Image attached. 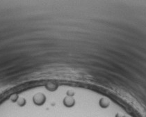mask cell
<instances>
[{
	"label": "cell",
	"mask_w": 146,
	"mask_h": 117,
	"mask_svg": "<svg viewBox=\"0 0 146 117\" xmlns=\"http://www.w3.org/2000/svg\"><path fill=\"white\" fill-rule=\"evenodd\" d=\"M99 105L102 109H107L110 105V101L106 98H102L99 100Z\"/></svg>",
	"instance_id": "cell-4"
},
{
	"label": "cell",
	"mask_w": 146,
	"mask_h": 117,
	"mask_svg": "<svg viewBox=\"0 0 146 117\" xmlns=\"http://www.w3.org/2000/svg\"><path fill=\"white\" fill-rule=\"evenodd\" d=\"M58 87V84L55 81H48L45 84L46 89L50 91H52V92L56 91Z\"/></svg>",
	"instance_id": "cell-3"
},
{
	"label": "cell",
	"mask_w": 146,
	"mask_h": 117,
	"mask_svg": "<svg viewBox=\"0 0 146 117\" xmlns=\"http://www.w3.org/2000/svg\"><path fill=\"white\" fill-rule=\"evenodd\" d=\"M66 94H67V96H68V97H73L74 95V92L72 90H68Z\"/></svg>",
	"instance_id": "cell-7"
},
{
	"label": "cell",
	"mask_w": 146,
	"mask_h": 117,
	"mask_svg": "<svg viewBox=\"0 0 146 117\" xmlns=\"http://www.w3.org/2000/svg\"><path fill=\"white\" fill-rule=\"evenodd\" d=\"M123 117H129V116H123Z\"/></svg>",
	"instance_id": "cell-9"
},
{
	"label": "cell",
	"mask_w": 146,
	"mask_h": 117,
	"mask_svg": "<svg viewBox=\"0 0 146 117\" xmlns=\"http://www.w3.org/2000/svg\"><path fill=\"white\" fill-rule=\"evenodd\" d=\"M46 96L42 93H38L35 94L33 97V102L36 105L41 106L43 105L45 103Z\"/></svg>",
	"instance_id": "cell-1"
},
{
	"label": "cell",
	"mask_w": 146,
	"mask_h": 117,
	"mask_svg": "<svg viewBox=\"0 0 146 117\" xmlns=\"http://www.w3.org/2000/svg\"><path fill=\"white\" fill-rule=\"evenodd\" d=\"M63 103L64 106H66V107H68V108H70V107H72L73 106L75 105V100L73 97H68V96H66V97L64 98L63 100Z\"/></svg>",
	"instance_id": "cell-2"
},
{
	"label": "cell",
	"mask_w": 146,
	"mask_h": 117,
	"mask_svg": "<svg viewBox=\"0 0 146 117\" xmlns=\"http://www.w3.org/2000/svg\"><path fill=\"white\" fill-rule=\"evenodd\" d=\"M27 103V100L25 98H20L18 99V100L17 101V105L20 106V107H24Z\"/></svg>",
	"instance_id": "cell-5"
},
{
	"label": "cell",
	"mask_w": 146,
	"mask_h": 117,
	"mask_svg": "<svg viewBox=\"0 0 146 117\" xmlns=\"http://www.w3.org/2000/svg\"><path fill=\"white\" fill-rule=\"evenodd\" d=\"M18 99H19V96L17 94H13L10 96L11 101L13 102H17V101L18 100Z\"/></svg>",
	"instance_id": "cell-6"
},
{
	"label": "cell",
	"mask_w": 146,
	"mask_h": 117,
	"mask_svg": "<svg viewBox=\"0 0 146 117\" xmlns=\"http://www.w3.org/2000/svg\"><path fill=\"white\" fill-rule=\"evenodd\" d=\"M115 117H123L121 116V114L120 113H117L116 114H115Z\"/></svg>",
	"instance_id": "cell-8"
}]
</instances>
